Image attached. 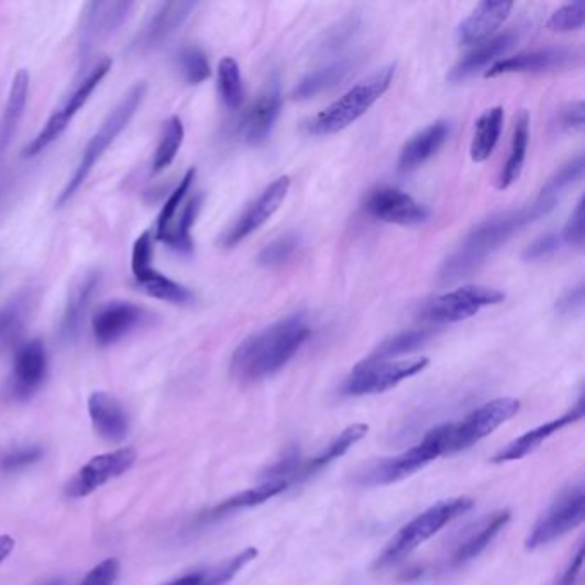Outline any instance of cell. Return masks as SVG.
<instances>
[{
	"mask_svg": "<svg viewBox=\"0 0 585 585\" xmlns=\"http://www.w3.org/2000/svg\"><path fill=\"white\" fill-rule=\"evenodd\" d=\"M584 199H578L577 208L563 229L562 239L570 246H584Z\"/></svg>",
	"mask_w": 585,
	"mask_h": 585,
	"instance_id": "obj_47",
	"label": "cell"
},
{
	"mask_svg": "<svg viewBox=\"0 0 585 585\" xmlns=\"http://www.w3.org/2000/svg\"><path fill=\"white\" fill-rule=\"evenodd\" d=\"M195 9L196 2H162L133 40L131 51L148 54L162 47L188 21Z\"/></svg>",
	"mask_w": 585,
	"mask_h": 585,
	"instance_id": "obj_16",
	"label": "cell"
},
{
	"mask_svg": "<svg viewBox=\"0 0 585 585\" xmlns=\"http://www.w3.org/2000/svg\"><path fill=\"white\" fill-rule=\"evenodd\" d=\"M395 66L383 67L369 78L352 87L344 97L321 110L308 122V131L314 136H327L344 131L387 93L394 79Z\"/></svg>",
	"mask_w": 585,
	"mask_h": 585,
	"instance_id": "obj_5",
	"label": "cell"
},
{
	"mask_svg": "<svg viewBox=\"0 0 585 585\" xmlns=\"http://www.w3.org/2000/svg\"><path fill=\"white\" fill-rule=\"evenodd\" d=\"M201 205H203V198L199 195L192 196L188 203H186V207L183 208L179 222L174 223V225L168 229L167 234H165L164 238L158 239V241L164 242L168 247H173L177 253H191L192 247H195L191 239V229L196 223V219H198Z\"/></svg>",
	"mask_w": 585,
	"mask_h": 585,
	"instance_id": "obj_36",
	"label": "cell"
},
{
	"mask_svg": "<svg viewBox=\"0 0 585 585\" xmlns=\"http://www.w3.org/2000/svg\"><path fill=\"white\" fill-rule=\"evenodd\" d=\"M287 488H289V484L285 483V481H265L256 488L246 489V492H241L231 496V498L223 499L217 507L211 508L205 516H201L199 520L211 522V520L222 519V517L234 514L238 510H244V508L258 507V505L265 504L268 499L280 495Z\"/></svg>",
	"mask_w": 585,
	"mask_h": 585,
	"instance_id": "obj_32",
	"label": "cell"
},
{
	"mask_svg": "<svg viewBox=\"0 0 585 585\" xmlns=\"http://www.w3.org/2000/svg\"><path fill=\"white\" fill-rule=\"evenodd\" d=\"M196 170L191 168L186 173V176L177 184V188L174 189L173 195L168 196L167 203L162 208L161 216L156 219V239L164 238L167 234L168 229L174 225L177 211H179L180 205L184 203V199L188 196L189 189H191L192 183H195Z\"/></svg>",
	"mask_w": 585,
	"mask_h": 585,
	"instance_id": "obj_42",
	"label": "cell"
},
{
	"mask_svg": "<svg viewBox=\"0 0 585 585\" xmlns=\"http://www.w3.org/2000/svg\"><path fill=\"white\" fill-rule=\"evenodd\" d=\"M519 410L520 402L517 398H495L492 402L477 407L462 421L449 422L446 455L476 445L493 431L498 430L499 426L510 421Z\"/></svg>",
	"mask_w": 585,
	"mask_h": 585,
	"instance_id": "obj_9",
	"label": "cell"
},
{
	"mask_svg": "<svg viewBox=\"0 0 585 585\" xmlns=\"http://www.w3.org/2000/svg\"><path fill=\"white\" fill-rule=\"evenodd\" d=\"M44 456V449L38 445H24L20 449L11 450L0 459V468L4 473H18L23 468L30 467V465L36 464L42 461Z\"/></svg>",
	"mask_w": 585,
	"mask_h": 585,
	"instance_id": "obj_46",
	"label": "cell"
},
{
	"mask_svg": "<svg viewBox=\"0 0 585 585\" xmlns=\"http://www.w3.org/2000/svg\"><path fill=\"white\" fill-rule=\"evenodd\" d=\"M282 110V93L278 82L274 81L260 95L258 100L247 110L242 121L241 133L247 145L258 146L268 140Z\"/></svg>",
	"mask_w": 585,
	"mask_h": 585,
	"instance_id": "obj_22",
	"label": "cell"
},
{
	"mask_svg": "<svg viewBox=\"0 0 585 585\" xmlns=\"http://www.w3.org/2000/svg\"><path fill=\"white\" fill-rule=\"evenodd\" d=\"M431 336H433V330L431 328L398 333V335L391 336V339L385 340L383 344H379L378 349L367 360L391 361L394 357H398V355L409 354V352L422 347Z\"/></svg>",
	"mask_w": 585,
	"mask_h": 585,
	"instance_id": "obj_39",
	"label": "cell"
},
{
	"mask_svg": "<svg viewBox=\"0 0 585 585\" xmlns=\"http://www.w3.org/2000/svg\"><path fill=\"white\" fill-rule=\"evenodd\" d=\"M136 450L131 449V446L93 456L67 483L66 495L69 498H87V496L93 495L97 489L102 488L110 481L128 473L136 462Z\"/></svg>",
	"mask_w": 585,
	"mask_h": 585,
	"instance_id": "obj_13",
	"label": "cell"
},
{
	"mask_svg": "<svg viewBox=\"0 0 585 585\" xmlns=\"http://www.w3.org/2000/svg\"><path fill=\"white\" fill-rule=\"evenodd\" d=\"M44 585H64V582L63 581H51V582H47V584H44Z\"/></svg>",
	"mask_w": 585,
	"mask_h": 585,
	"instance_id": "obj_54",
	"label": "cell"
},
{
	"mask_svg": "<svg viewBox=\"0 0 585 585\" xmlns=\"http://www.w3.org/2000/svg\"><path fill=\"white\" fill-rule=\"evenodd\" d=\"M133 8V2H88L81 16V44L85 48L93 47L100 40L118 32Z\"/></svg>",
	"mask_w": 585,
	"mask_h": 585,
	"instance_id": "obj_18",
	"label": "cell"
},
{
	"mask_svg": "<svg viewBox=\"0 0 585 585\" xmlns=\"http://www.w3.org/2000/svg\"><path fill=\"white\" fill-rule=\"evenodd\" d=\"M585 517V492L582 484L563 489L551 501L550 507L539 517L532 531L526 539L527 550H538L556 541L562 536L574 531L575 527L584 522Z\"/></svg>",
	"mask_w": 585,
	"mask_h": 585,
	"instance_id": "obj_10",
	"label": "cell"
},
{
	"mask_svg": "<svg viewBox=\"0 0 585 585\" xmlns=\"http://www.w3.org/2000/svg\"><path fill=\"white\" fill-rule=\"evenodd\" d=\"M289 189L290 179L287 176L278 177L275 183L269 184L268 188L258 196V199L253 201L247 210L239 217L231 231L227 232L225 238H223V246H238L239 242L250 238L253 232L258 231L260 227L265 225L277 213L278 208L287 198Z\"/></svg>",
	"mask_w": 585,
	"mask_h": 585,
	"instance_id": "obj_17",
	"label": "cell"
},
{
	"mask_svg": "<svg viewBox=\"0 0 585 585\" xmlns=\"http://www.w3.org/2000/svg\"><path fill=\"white\" fill-rule=\"evenodd\" d=\"M88 412L91 422L103 440L110 443H121L130 433V416L125 412L118 398L106 391H95L88 398Z\"/></svg>",
	"mask_w": 585,
	"mask_h": 585,
	"instance_id": "obj_23",
	"label": "cell"
},
{
	"mask_svg": "<svg viewBox=\"0 0 585 585\" xmlns=\"http://www.w3.org/2000/svg\"><path fill=\"white\" fill-rule=\"evenodd\" d=\"M516 42V32H507L504 35L495 36V38L486 40L476 51L465 55L464 59L453 67L449 76L450 81H462V79L476 75L484 67H488L489 64L493 66V64L498 63L499 57H504L514 47Z\"/></svg>",
	"mask_w": 585,
	"mask_h": 585,
	"instance_id": "obj_27",
	"label": "cell"
},
{
	"mask_svg": "<svg viewBox=\"0 0 585 585\" xmlns=\"http://www.w3.org/2000/svg\"><path fill=\"white\" fill-rule=\"evenodd\" d=\"M505 301V294L483 285H465L453 292L441 294L422 308V320L431 323L450 324L476 317L486 306Z\"/></svg>",
	"mask_w": 585,
	"mask_h": 585,
	"instance_id": "obj_11",
	"label": "cell"
},
{
	"mask_svg": "<svg viewBox=\"0 0 585 585\" xmlns=\"http://www.w3.org/2000/svg\"><path fill=\"white\" fill-rule=\"evenodd\" d=\"M446 433H449V422L437 426L424 434L418 445L407 452L390 459H382L364 467V471L357 474V483L361 486H387L412 476L426 465L437 461L438 456L446 455Z\"/></svg>",
	"mask_w": 585,
	"mask_h": 585,
	"instance_id": "obj_6",
	"label": "cell"
},
{
	"mask_svg": "<svg viewBox=\"0 0 585 585\" xmlns=\"http://www.w3.org/2000/svg\"><path fill=\"white\" fill-rule=\"evenodd\" d=\"M584 418V398H578V402L575 404L574 409L563 413L560 418L553 419V421L547 422V424L538 426L534 430L527 431L522 437L508 443L505 449L499 450L492 461L495 464H504V462L520 461L529 453L536 452L544 441L550 440L551 437L562 431L566 426L574 424V422L581 421Z\"/></svg>",
	"mask_w": 585,
	"mask_h": 585,
	"instance_id": "obj_20",
	"label": "cell"
},
{
	"mask_svg": "<svg viewBox=\"0 0 585 585\" xmlns=\"http://www.w3.org/2000/svg\"><path fill=\"white\" fill-rule=\"evenodd\" d=\"M134 284L141 292L158 299V301L170 302V305L188 306L195 302V294L186 285L177 284L167 275L156 272L152 266L133 272Z\"/></svg>",
	"mask_w": 585,
	"mask_h": 585,
	"instance_id": "obj_29",
	"label": "cell"
},
{
	"mask_svg": "<svg viewBox=\"0 0 585 585\" xmlns=\"http://www.w3.org/2000/svg\"><path fill=\"white\" fill-rule=\"evenodd\" d=\"M299 247V239L294 234L282 235L277 241L272 242L265 250L260 253L258 263L266 268H275V266L284 265L292 258Z\"/></svg>",
	"mask_w": 585,
	"mask_h": 585,
	"instance_id": "obj_45",
	"label": "cell"
},
{
	"mask_svg": "<svg viewBox=\"0 0 585 585\" xmlns=\"http://www.w3.org/2000/svg\"><path fill=\"white\" fill-rule=\"evenodd\" d=\"M258 556L256 548H246L239 551L231 559L223 560L217 565L208 566L203 570H195L189 574L177 577L176 581L164 585H225L241 572L244 566L250 565Z\"/></svg>",
	"mask_w": 585,
	"mask_h": 585,
	"instance_id": "obj_30",
	"label": "cell"
},
{
	"mask_svg": "<svg viewBox=\"0 0 585 585\" xmlns=\"http://www.w3.org/2000/svg\"><path fill=\"white\" fill-rule=\"evenodd\" d=\"M177 67H179L184 81L191 85V87H198L211 76V67L207 55L198 47L183 48L177 54Z\"/></svg>",
	"mask_w": 585,
	"mask_h": 585,
	"instance_id": "obj_41",
	"label": "cell"
},
{
	"mask_svg": "<svg viewBox=\"0 0 585 585\" xmlns=\"http://www.w3.org/2000/svg\"><path fill=\"white\" fill-rule=\"evenodd\" d=\"M48 373V355L40 339L27 340L16 349L5 395L14 402H26L44 387Z\"/></svg>",
	"mask_w": 585,
	"mask_h": 585,
	"instance_id": "obj_12",
	"label": "cell"
},
{
	"mask_svg": "<svg viewBox=\"0 0 585 585\" xmlns=\"http://www.w3.org/2000/svg\"><path fill=\"white\" fill-rule=\"evenodd\" d=\"M510 510H498L486 519L481 520L479 526L474 529L464 541L456 547L452 554V565L461 566L473 562L492 544L493 539L504 531L505 526L510 522Z\"/></svg>",
	"mask_w": 585,
	"mask_h": 585,
	"instance_id": "obj_28",
	"label": "cell"
},
{
	"mask_svg": "<svg viewBox=\"0 0 585 585\" xmlns=\"http://www.w3.org/2000/svg\"><path fill=\"white\" fill-rule=\"evenodd\" d=\"M219 91L227 109L235 110L244 102L241 69L232 57H225L219 64Z\"/></svg>",
	"mask_w": 585,
	"mask_h": 585,
	"instance_id": "obj_40",
	"label": "cell"
},
{
	"mask_svg": "<svg viewBox=\"0 0 585 585\" xmlns=\"http://www.w3.org/2000/svg\"><path fill=\"white\" fill-rule=\"evenodd\" d=\"M369 431L367 424H352L345 428L332 443H328L327 449L318 455L306 459V461H299V464L294 468L292 476L289 479L290 483H301V481L309 479L314 474L320 473L321 468L332 464V462L339 461L340 456H344L357 441L363 440Z\"/></svg>",
	"mask_w": 585,
	"mask_h": 585,
	"instance_id": "obj_25",
	"label": "cell"
},
{
	"mask_svg": "<svg viewBox=\"0 0 585 585\" xmlns=\"http://www.w3.org/2000/svg\"><path fill=\"white\" fill-rule=\"evenodd\" d=\"M184 134H186V131H184L183 121L177 115H173V118H168L164 122L161 141H158L155 158H153V174L164 173L165 168L173 165L180 146H183Z\"/></svg>",
	"mask_w": 585,
	"mask_h": 585,
	"instance_id": "obj_38",
	"label": "cell"
},
{
	"mask_svg": "<svg viewBox=\"0 0 585 585\" xmlns=\"http://www.w3.org/2000/svg\"><path fill=\"white\" fill-rule=\"evenodd\" d=\"M100 278H102L100 277V272H90L70 290L66 309L63 312V320H60L59 324V335L66 344L78 339L85 318H87L91 299H93L95 292L100 287Z\"/></svg>",
	"mask_w": 585,
	"mask_h": 585,
	"instance_id": "obj_24",
	"label": "cell"
},
{
	"mask_svg": "<svg viewBox=\"0 0 585 585\" xmlns=\"http://www.w3.org/2000/svg\"><path fill=\"white\" fill-rule=\"evenodd\" d=\"M27 91H30V75L26 69L18 70V75L11 82L4 113L0 119V158L16 136L18 125L23 119L24 107L27 102Z\"/></svg>",
	"mask_w": 585,
	"mask_h": 585,
	"instance_id": "obj_31",
	"label": "cell"
},
{
	"mask_svg": "<svg viewBox=\"0 0 585 585\" xmlns=\"http://www.w3.org/2000/svg\"><path fill=\"white\" fill-rule=\"evenodd\" d=\"M529 113L527 110H520L516 118V125H514V136H511L510 155H508L507 164L501 168L498 176L496 188L508 189L511 184L519 180L522 174L523 162H526L527 146H529Z\"/></svg>",
	"mask_w": 585,
	"mask_h": 585,
	"instance_id": "obj_33",
	"label": "cell"
},
{
	"mask_svg": "<svg viewBox=\"0 0 585 585\" xmlns=\"http://www.w3.org/2000/svg\"><path fill=\"white\" fill-rule=\"evenodd\" d=\"M585 4L584 0H577L572 4L563 5L554 11L548 20V30L556 33L578 32L584 27Z\"/></svg>",
	"mask_w": 585,
	"mask_h": 585,
	"instance_id": "obj_44",
	"label": "cell"
},
{
	"mask_svg": "<svg viewBox=\"0 0 585 585\" xmlns=\"http://www.w3.org/2000/svg\"><path fill=\"white\" fill-rule=\"evenodd\" d=\"M351 69V60L344 59L312 70L299 82V87L294 91V98L296 100H308V98L317 97L321 91L330 90V88L339 85L340 81H344Z\"/></svg>",
	"mask_w": 585,
	"mask_h": 585,
	"instance_id": "obj_35",
	"label": "cell"
},
{
	"mask_svg": "<svg viewBox=\"0 0 585 585\" xmlns=\"http://www.w3.org/2000/svg\"><path fill=\"white\" fill-rule=\"evenodd\" d=\"M364 210L383 222L419 225L428 222L431 211L412 196L395 188H376L364 199Z\"/></svg>",
	"mask_w": 585,
	"mask_h": 585,
	"instance_id": "obj_15",
	"label": "cell"
},
{
	"mask_svg": "<svg viewBox=\"0 0 585 585\" xmlns=\"http://www.w3.org/2000/svg\"><path fill=\"white\" fill-rule=\"evenodd\" d=\"M582 563H584V544H578L577 553L572 556L566 569L563 570L562 577L554 585H577L582 574Z\"/></svg>",
	"mask_w": 585,
	"mask_h": 585,
	"instance_id": "obj_52",
	"label": "cell"
},
{
	"mask_svg": "<svg viewBox=\"0 0 585 585\" xmlns=\"http://www.w3.org/2000/svg\"><path fill=\"white\" fill-rule=\"evenodd\" d=\"M152 312L130 301H112L95 312L91 320L93 336L98 345L115 344L152 320Z\"/></svg>",
	"mask_w": 585,
	"mask_h": 585,
	"instance_id": "obj_14",
	"label": "cell"
},
{
	"mask_svg": "<svg viewBox=\"0 0 585 585\" xmlns=\"http://www.w3.org/2000/svg\"><path fill=\"white\" fill-rule=\"evenodd\" d=\"M110 69H112V60L102 59L88 70V75L76 85L75 90L70 91V95H67L60 107L54 110V113L45 122L40 133L27 143L23 153L26 158L40 155L54 141H57V137L63 136L64 131L69 128L70 121L76 118V113L90 100L91 93L97 90L98 85L109 75Z\"/></svg>",
	"mask_w": 585,
	"mask_h": 585,
	"instance_id": "obj_7",
	"label": "cell"
},
{
	"mask_svg": "<svg viewBox=\"0 0 585 585\" xmlns=\"http://www.w3.org/2000/svg\"><path fill=\"white\" fill-rule=\"evenodd\" d=\"M578 59H581V52L570 51V48H541V51L520 52V54L511 55L507 59L493 64L484 73V76L496 78V76L510 75V73H542V70L570 66Z\"/></svg>",
	"mask_w": 585,
	"mask_h": 585,
	"instance_id": "obj_19",
	"label": "cell"
},
{
	"mask_svg": "<svg viewBox=\"0 0 585 585\" xmlns=\"http://www.w3.org/2000/svg\"><path fill=\"white\" fill-rule=\"evenodd\" d=\"M511 9H514L511 2H501V0L481 2L456 27L459 44L468 47V45H481L492 38L498 32V27L508 20Z\"/></svg>",
	"mask_w": 585,
	"mask_h": 585,
	"instance_id": "obj_21",
	"label": "cell"
},
{
	"mask_svg": "<svg viewBox=\"0 0 585 585\" xmlns=\"http://www.w3.org/2000/svg\"><path fill=\"white\" fill-rule=\"evenodd\" d=\"M582 306H584V285L581 284L560 297L556 301V312L562 317H570V314L581 311Z\"/></svg>",
	"mask_w": 585,
	"mask_h": 585,
	"instance_id": "obj_50",
	"label": "cell"
},
{
	"mask_svg": "<svg viewBox=\"0 0 585 585\" xmlns=\"http://www.w3.org/2000/svg\"><path fill=\"white\" fill-rule=\"evenodd\" d=\"M311 336L302 314H292L244 340L231 361V373L239 383L253 385L274 376L292 360Z\"/></svg>",
	"mask_w": 585,
	"mask_h": 585,
	"instance_id": "obj_1",
	"label": "cell"
},
{
	"mask_svg": "<svg viewBox=\"0 0 585 585\" xmlns=\"http://www.w3.org/2000/svg\"><path fill=\"white\" fill-rule=\"evenodd\" d=\"M449 134L450 125L445 121L434 122L413 134L400 152V158H398L400 170L407 173V170L421 167L430 161L431 156L440 152L441 146L445 145V141L449 140Z\"/></svg>",
	"mask_w": 585,
	"mask_h": 585,
	"instance_id": "obj_26",
	"label": "cell"
},
{
	"mask_svg": "<svg viewBox=\"0 0 585 585\" xmlns=\"http://www.w3.org/2000/svg\"><path fill=\"white\" fill-rule=\"evenodd\" d=\"M504 107H493L477 119L473 143H471V158L477 164L488 161L498 145L499 134L504 130Z\"/></svg>",
	"mask_w": 585,
	"mask_h": 585,
	"instance_id": "obj_34",
	"label": "cell"
},
{
	"mask_svg": "<svg viewBox=\"0 0 585 585\" xmlns=\"http://www.w3.org/2000/svg\"><path fill=\"white\" fill-rule=\"evenodd\" d=\"M559 246V235H542V238L532 242L531 246L523 251V260H526V262H539V260L548 258L551 254L556 253Z\"/></svg>",
	"mask_w": 585,
	"mask_h": 585,
	"instance_id": "obj_49",
	"label": "cell"
},
{
	"mask_svg": "<svg viewBox=\"0 0 585 585\" xmlns=\"http://www.w3.org/2000/svg\"><path fill=\"white\" fill-rule=\"evenodd\" d=\"M146 91H148V87H146L145 82H137L124 95V98L115 106V109L107 115L106 121L100 125V130L91 136L88 145L82 150L75 174L67 180L66 188L63 189L59 198H57V208H63L64 205L69 203L70 199L75 198L76 192L88 179L95 165L102 158L103 153L109 150L115 137L128 128L131 119L134 118V113L137 112L141 103L145 100Z\"/></svg>",
	"mask_w": 585,
	"mask_h": 585,
	"instance_id": "obj_3",
	"label": "cell"
},
{
	"mask_svg": "<svg viewBox=\"0 0 585 585\" xmlns=\"http://www.w3.org/2000/svg\"><path fill=\"white\" fill-rule=\"evenodd\" d=\"M14 547H16V542H14V539H12L11 536H0V565L5 562V559L12 553Z\"/></svg>",
	"mask_w": 585,
	"mask_h": 585,
	"instance_id": "obj_53",
	"label": "cell"
},
{
	"mask_svg": "<svg viewBox=\"0 0 585 585\" xmlns=\"http://www.w3.org/2000/svg\"><path fill=\"white\" fill-rule=\"evenodd\" d=\"M582 176H584V156L578 155L575 161L563 165L559 173L554 174V176L548 180L547 186L542 188L541 195L539 196L559 199V196L562 195L565 189H569L572 184L581 180Z\"/></svg>",
	"mask_w": 585,
	"mask_h": 585,
	"instance_id": "obj_43",
	"label": "cell"
},
{
	"mask_svg": "<svg viewBox=\"0 0 585 585\" xmlns=\"http://www.w3.org/2000/svg\"><path fill=\"white\" fill-rule=\"evenodd\" d=\"M32 305L33 294L21 292L11 299L4 308H0V349L11 344L12 340L20 335Z\"/></svg>",
	"mask_w": 585,
	"mask_h": 585,
	"instance_id": "obj_37",
	"label": "cell"
},
{
	"mask_svg": "<svg viewBox=\"0 0 585 585\" xmlns=\"http://www.w3.org/2000/svg\"><path fill=\"white\" fill-rule=\"evenodd\" d=\"M119 577V562L115 559L98 563L79 585H113Z\"/></svg>",
	"mask_w": 585,
	"mask_h": 585,
	"instance_id": "obj_48",
	"label": "cell"
},
{
	"mask_svg": "<svg viewBox=\"0 0 585 585\" xmlns=\"http://www.w3.org/2000/svg\"><path fill=\"white\" fill-rule=\"evenodd\" d=\"M562 128L569 133L584 131V102L570 103L562 112Z\"/></svg>",
	"mask_w": 585,
	"mask_h": 585,
	"instance_id": "obj_51",
	"label": "cell"
},
{
	"mask_svg": "<svg viewBox=\"0 0 585 585\" xmlns=\"http://www.w3.org/2000/svg\"><path fill=\"white\" fill-rule=\"evenodd\" d=\"M556 201L559 199L539 196L532 205H527L520 210L501 213V216L493 217V219L479 223L465 238L462 246L452 254V258L446 260L445 265L441 268V280L453 282L471 274L484 260L488 258L489 254L495 253L508 239L522 231L523 227L553 211Z\"/></svg>",
	"mask_w": 585,
	"mask_h": 585,
	"instance_id": "obj_2",
	"label": "cell"
},
{
	"mask_svg": "<svg viewBox=\"0 0 585 585\" xmlns=\"http://www.w3.org/2000/svg\"><path fill=\"white\" fill-rule=\"evenodd\" d=\"M430 364L428 357H413L400 361L364 360L351 371L342 385V394L349 397L383 394L419 375Z\"/></svg>",
	"mask_w": 585,
	"mask_h": 585,
	"instance_id": "obj_8",
	"label": "cell"
},
{
	"mask_svg": "<svg viewBox=\"0 0 585 585\" xmlns=\"http://www.w3.org/2000/svg\"><path fill=\"white\" fill-rule=\"evenodd\" d=\"M476 507V501L468 496H456V498L441 499L433 507L419 514L416 519L410 520L409 523L400 529L394 538L388 542L387 548L379 554L376 560V566L385 569V566L394 565L400 562L418 550L421 544H424L428 539L433 538L434 534L449 526L459 517L465 516L467 511Z\"/></svg>",
	"mask_w": 585,
	"mask_h": 585,
	"instance_id": "obj_4",
	"label": "cell"
}]
</instances>
